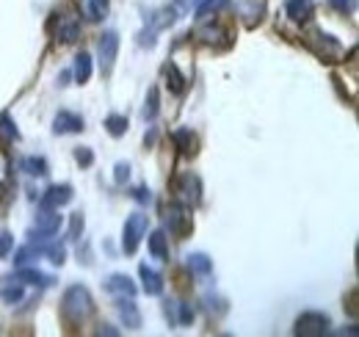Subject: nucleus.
Returning <instances> with one entry per match:
<instances>
[{
	"instance_id": "obj_1",
	"label": "nucleus",
	"mask_w": 359,
	"mask_h": 337,
	"mask_svg": "<svg viewBox=\"0 0 359 337\" xmlns=\"http://www.w3.org/2000/svg\"><path fill=\"white\" fill-rule=\"evenodd\" d=\"M61 312H64V318L69 324H83L91 312H94L91 293L83 285H69L64 298H61Z\"/></svg>"
},
{
	"instance_id": "obj_2",
	"label": "nucleus",
	"mask_w": 359,
	"mask_h": 337,
	"mask_svg": "<svg viewBox=\"0 0 359 337\" xmlns=\"http://www.w3.org/2000/svg\"><path fill=\"white\" fill-rule=\"evenodd\" d=\"M172 191H175L180 205H185V208H196L202 202V180L196 174H191V171H182V174L175 177Z\"/></svg>"
},
{
	"instance_id": "obj_3",
	"label": "nucleus",
	"mask_w": 359,
	"mask_h": 337,
	"mask_svg": "<svg viewBox=\"0 0 359 337\" xmlns=\"http://www.w3.org/2000/svg\"><path fill=\"white\" fill-rule=\"evenodd\" d=\"M304 44L313 50L320 61H326V64H334V61L340 58V53H343V47H340V42H337L334 37H329V34H323V31H318V28L307 31Z\"/></svg>"
},
{
	"instance_id": "obj_4",
	"label": "nucleus",
	"mask_w": 359,
	"mask_h": 337,
	"mask_svg": "<svg viewBox=\"0 0 359 337\" xmlns=\"http://www.w3.org/2000/svg\"><path fill=\"white\" fill-rule=\"evenodd\" d=\"M329 326H332V321H329V315L326 312H302L299 318H296V335L299 337H320L329 332Z\"/></svg>"
},
{
	"instance_id": "obj_5",
	"label": "nucleus",
	"mask_w": 359,
	"mask_h": 337,
	"mask_svg": "<svg viewBox=\"0 0 359 337\" xmlns=\"http://www.w3.org/2000/svg\"><path fill=\"white\" fill-rule=\"evenodd\" d=\"M163 218H166V227H169V232L177 238V241H185L188 235H191V230H194V221H191V213L185 205H169L166 213H163Z\"/></svg>"
},
{
	"instance_id": "obj_6",
	"label": "nucleus",
	"mask_w": 359,
	"mask_h": 337,
	"mask_svg": "<svg viewBox=\"0 0 359 337\" xmlns=\"http://www.w3.org/2000/svg\"><path fill=\"white\" fill-rule=\"evenodd\" d=\"M144 232H147V216L144 213H133L125 221V230H122V249H125V254H135Z\"/></svg>"
},
{
	"instance_id": "obj_7",
	"label": "nucleus",
	"mask_w": 359,
	"mask_h": 337,
	"mask_svg": "<svg viewBox=\"0 0 359 337\" xmlns=\"http://www.w3.org/2000/svg\"><path fill=\"white\" fill-rule=\"evenodd\" d=\"M116 53H119V37L114 31L102 34L100 37V44H97V55H100V67L102 72H111L114 61H116Z\"/></svg>"
},
{
	"instance_id": "obj_8",
	"label": "nucleus",
	"mask_w": 359,
	"mask_h": 337,
	"mask_svg": "<svg viewBox=\"0 0 359 337\" xmlns=\"http://www.w3.org/2000/svg\"><path fill=\"white\" fill-rule=\"evenodd\" d=\"M61 224H64V216L55 211V208H42L39 216H36V230H34L31 235L50 238V235H55V232L61 230Z\"/></svg>"
},
{
	"instance_id": "obj_9",
	"label": "nucleus",
	"mask_w": 359,
	"mask_h": 337,
	"mask_svg": "<svg viewBox=\"0 0 359 337\" xmlns=\"http://www.w3.org/2000/svg\"><path fill=\"white\" fill-rule=\"evenodd\" d=\"M72 185H67V183H61V185H50L45 191V197H42V208H64V205H69L72 202Z\"/></svg>"
},
{
	"instance_id": "obj_10",
	"label": "nucleus",
	"mask_w": 359,
	"mask_h": 337,
	"mask_svg": "<svg viewBox=\"0 0 359 337\" xmlns=\"http://www.w3.org/2000/svg\"><path fill=\"white\" fill-rule=\"evenodd\" d=\"M138 277H141V291H144L147 296L163 293V277H161L155 268H149L147 263L138 265Z\"/></svg>"
},
{
	"instance_id": "obj_11",
	"label": "nucleus",
	"mask_w": 359,
	"mask_h": 337,
	"mask_svg": "<svg viewBox=\"0 0 359 337\" xmlns=\"http://www.w3.org/2000/svg\"><path fill=\"white\" fill-rule=\"evenodd\" d=\"M172 138H175V144H177L180 155L182 158H194L196 152H199V138H196V133L194 130H188V127H180L172 133Z\"/></svg>"
},
{
	"instance_id": "obj_12",
	"label": "nucleus",
	"mask_w": 359,
	"mask_h": 337,
	"mask_svg": "<svg viewBox=\"0 0 359 337\" xmlns=\"http://www.w3.org/2000/svg\"><path fill=\"white\" fill-rule=\"evenodd\" d=\"M53 130L58 136H69V133H81L83 130V117L72 114V111H58L53 119Z\"/></svg>"
},
{
	"instance_id": "obj_13",
	"label": "nucleus",
	"mask_w": 359,
	"mask_h": 337,
	"mask_svg": "<svg viewBox=\"0 0 359 337\" xmlns=\"http://www.w3.org/2000/svg\"><path fill=\"white\" fill-rule=\"evenodd\" d=\"M116 310H119V318H122V324H125L128 329H138V326H141V312H138V307L133 304L130 296H119Z\"/></svg>"
},
{
	"instance_id": "obj_14",
	"label": "nucleus",
	"mask_w": 359,
	"mask_h": 337,
	"mask_svg": "<svg viewBox=\"0 0 359 337\" xmlns=\"http://www.w3.org/2000/svg\"><path fill=\"white\" fill-rule=\"evenodd\" d=\"M105 291L114 296H130V298H133L138 288H135V282L128 274H111V277L105 279Z\"/></svg>"
},
{
	"instance_id": "obj_15",
	"label": "nucleus",
	"mask_w": 359,
	"mask_h": 337,
	"mask_svg": "<svg viewBox=\"0 0 359 337\" xmlns=\"http://www.w3.org/2000/svg\"><path fill=\"white\" fill-rule=\"evenodd\" d=\"M285 11H287V17H290L293 22H310L315 6H313V0H287Z\"/></svg>"
},
{
	"instance_id": "obj_16",
	"label": "nucleus",
	"mask_w": 359,
	"mask_h": 337,
	"mask_svg": "<svg viewBox=\"0 0 359 337\" xmlns=\"http://www.w3.org/2000/svg\"><path fill=\"white\" fill-rule=\"evenodd\" d=\"M196 39L202 44H210V47H216L222 39L229 44V31L222 28V25H199V28H196Z\"/></svg>"
},
{
	"instance_id": "obj_17",
	"label": "nucleus",
	"mask_w": 359,
	"mask_h": 337,
	"mask_svg": "<svg viewBox=\"0 0 359 337\" xmlns=\"http://www.w3.org/2000/svg\"><path fill=\"white\" fill-rule=\"evenodd\" d=\"M78 6H81V14L89 22H100L108 14V0H78Z\"/></svg>"
},
{
	"instance_id": "obj_18",
	"label": "nucleus",
	"mask_w": 359,
	"mask_h": 337,
	"mask_svg": "<svg viewBox=\"0 0 359 337\" xmlns=\"http://www.w3.org/2000/svg\"><path fill=\"white\" fill-rule=\"evenodd\" d=\"M14 282H28V285H36V288H50L55 279L53 277H47L42 271H36V268H22V271H17V277H11Z\"/></svg>"
},
{
	"instance_id": "obj_19",
	"label": "nucleus",
	"mask_w": 359,
	"mask_h": 337,
	"mask_svg": "<svg viewBox=\"0 0 359 337\" xmlns=\"http://www.w3.org/2000/svg\"><path fill=\"white\" fill-rule=\"evenodd\" d=\"M229 6H232V0H202L199 8H196V20L205 22V20L216 17L219 11H224V8H229Z\"/></svg>"
},
{
	"instance_id": "obj_20",
	"label": "nucleus",
	"mask_w": 359,
	"mask_h": 337,
	"mask_svg": "<svg viewBox=\"0 0 359 337\" xmlns=\"http://www.w3.org/2000/svg\"><path fill=\"white\" fill-rule=\"evenodd\" d=\"M58 39L61 42H75L81 39V25L75 17H58Z\"/></svg>"
},
{
	"instance_id": "obj_21",
	"label": "nucleus",
	"mask_w": 359,
	"mask_h": 337,
	"mask_svg": "<svg viewBox=\"0 0 359 337\" xmlns=\"http://www.w3.org/2000/svg\"><path fill=\"white\" fill-rule=\"evenodd\" d=\"M149 254H152L155 260H166V257H169V238H166L163 230H155V232L149 235Z\"/></svg>"
},
{
	"instance_id": "obj_22",
	"label": "nucleus",
	"mask_w": 359,
	"mask_h": 337,
	"mask_svg": "<svg viewBox=\"0 0 359 337\" xmlns=\"http://www.w3.org/2000/svg\"><path fill=\"white\" fill-rule=\"evenodd\" d=\"M188 271H191V274H196V277H208V274L213 271V260L202 252L188 254Z\"/></svg>"
},
{
	"instance_id": "obj_23",
	"label": "nucleus",
	"mask_w": 359,
	"mask_h": 337,
	"mask_svg": "<svg viewBox=\"0 0 359 337\" xmlns=\"http://www.w3.org/2000/svg\"><path fill=\"white\" fill-rule=\"evenodd\" d=\"M17 138H20V130L14 125V119L8 114H0V147H8Z\"/></svg>"
},
{
	"instance_id": "obj_24",
	"label": "nucleus",
	"mask_w": 359,
	"mask_h": 337,
	"mask_svg": "<svg viewBox=\"0 0 359 337\" xmlns=\"http://www.w3.org/2000/svg\"><path fill=\"white\" fill-rule=\"evenodd\" d=\"M166 81H169V88H172L175 94H185L188 81H185V75L177 70V64H166Z\"/></svg>"
},
{
	"instance_id": "obj_25",
	"label": "nucleus",
	"mask_w": 359,
	"mask_h": 337,
	"mask_svg": "<svg viewBox=\"0 0 359 337\" xmlns=\"http://www.w3.org/2000/svg\"><path fill=\"white\" fill-rule=\"evenodd\" d=\"M89 78H91V55L89 53H81L75 58V81L83 86L89 84Z\"/></svg>"
},
{
	"instance_id": "obj_26",
	"label": "nucleus",
	"mask_w": 359,
	"mask_h": 337,
	"mask_svg": "<svg viewBox=\"0 0 359 337\" xmlns=\"http://www.w3.org/2000/svg\"><path fill=\"white\" fill-rule=\"evenodd\" d=\"M238 11L246 17V25H255V22H260L263 17V3H257V0H252V3H241L238 6Z\"/></svg>"
},
{
	"instance_id": "obj_27",
	"label": "nucleus",
	"mask_w": 359,
	"mask_h": 337,
	"mask_svg": "<svg viewBox=\"0 0 359 337\" xmlns=\"http://www.w3.org/2000/svg\"><path fill=\"white\" fill-rule=\"evenodd\" d=\"M105 130H108L114 138H122V136L128 133V117H122V114H111V117L105 119Z\"/></svg>"
},
{
	"instance_id": "obj_28",
	"label": "nucleus",
	"mask_w": 359,
	"mask_h": 337,
	"mask_svg": "<svg viewBox=\"0 0 359 337\" xmlns=\"http://www.w3.org/2000/svg\"><path fill=\"white\" fill-rule=\"evenodd\" d=\"M20 168H22V171H28L31 177H45V174H47V161H45V158H34V155H31V158H22Z\"/></svg>"
},
{
	"instance_id": "obj_29",
	"label": "nucleus",
	"mask_w": 359,
	"mask_h": 337,
	"mask_svg": "<svg viewBox=\"0 0 359 337\" xmlns=\"http://www.w3.org/2000/svg\"><path fill=\"white\" fill-rule=\"evenodd\" d=\"M158 111H161V103H158V88L152 86V88L147 91V103H144V111H141V114H144V119H147V122H152V119L158 117Z\"/></svg>"
},
{
	"instance_id": "obj_30",
	"label": "nucleus",
	"mask_w": 359,
	"mask_h": 337,
	"mask_svg": "<svg viewBox=\"0 0 359 337\" xmlns=\"http://www.w3.org/2000/svg\"><path fill=\"white\" fill-rule=\"evenodd\" d=\"M6 282H11V285H3V288H0V298H3L6 304H17V301L22 298V288L14 285V279H6Z\"/></svg>"
},
{
	"instance_id": "obj_31",
	"label": "nucleus",
	"mask_w": 359,
	"mask_h": 337,
	"mask_svg": "<svg viewBox=\"0 0 359 337\" xmlns=\"http://www.w3.org/2000/svg\"><path fill=\"white\" fill-rule=\"evenodd\" d=\"M177 307V324L180 326H188L194 321V307L191 304H175Z\"/></svg>"
},
{
	"instance_id": "obj_32",
	"label": "nucleus",
	"mask_w": 359,
	"mask_h": 337,
	"mask_svg": "<svg viewBox=\"0 0 359 337\" xmlns=\"http://www.w3.org/2000/svg\"><path fill=\"white\" fill-rule=\"evenodd\" d=\"M83 232V216L81 213H72V221H69V241H78Z\"/></svg>"
},
{
	"instance_id": "obj_33",
	"label": "nucleus",
	"mask_w": 359,
	"mask_h": 337,
	"mask_svg": "<svg viewBox=\"0 0 359 337\" xmlns=\"http://www.w3.org/2000/svg\"><path fill=\"white\" fill-rule=\"evenodd\" d=\"M329 6L340 14H354L357 11V0H329Z\"/></svg>"
},
{
	"instance_id": "obj_34",
	"label": "nucleus",
	"mask_w": 359,
	"mask_h": 337,
	"mask_svg": "<svg viewBox=\"0 0 359 337\" xmlns=\"http://www.w3.org/2000/svg\"><path fill=\"white\" fill-rule=\"evenodd\" d=\"M75 161L83 168H89L91 164H94V152H91L89 147H78V150H75Z\"/></svg>"
},
{
	"instance_id": "obj_35",
	"label": "nucleus",
	"mask_w": 359,
	"mask_h": 337,
	"mask_svg": "<svg viewBox=\"0 0 359 337\" xmlns=\"http://www.w3.org/2000/svg\"><path fill=\"white\" fill-rule=\"evenodd\" d=\"M114 180L122 185V183H128L130 180V166L128 164H116V168H114Z\"/></svg>"
},
{
	"instance_id": "obj_36",
	"label": "nucleus",
	"mask_w": 359,
	"mask_h": 337,
	"mask_svg": "<svg viewBox=\"0 0 359 337\" xmlns=\"http://www.w3.org/2000/svg\"><path fill=\"white\" fill-rule=\"evenodd\" d=\"M133 199L135 202H141V205H149L152 194H149V188H147V185H138V188H133Z\"/></svg>"
},
{
	"instance_id": "obj_37",
	"label": "nucleus",
	"mask_w": 359,
	"mask_h": 337,
	"mask_svg": "<svg viewBox=\"0 0 359 337\" xmlns=\"http://www.w3.org/2000/svg\"><path fill=\"white\" fill-rule=\"evenodd\" d=\"M11 246H14L11 232H0V257H6V254L11 252Z\"/></svg>"
},
{
	"instance_id": "obj_38",
	"label": "nucleus",
	"mask_w": 359,
	"mask_h": 337,
	"mask_svg": "<svg viewBox=\"0 0 359 337\" xmlns=\"http://www.w3.org/2000/svg\"><path fill=\"white\" fill-rule=\"evenodd\" d=\"M100 335H116V329H108V324H102V329H100Z\"/></svg>"
}]
</instances>
